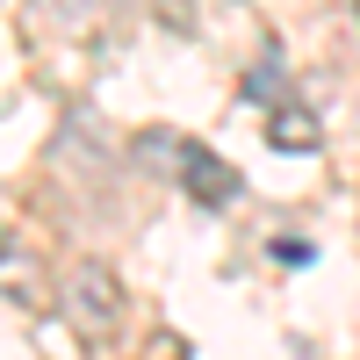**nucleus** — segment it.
Returning a JSON list of instances; mask_svg holds the SVG:
<instances>
[{"instance_id": "obj_1", "label": "nucleus", "mask_w": 360, "mask_h": 360, "mask_svg": "<svg viewBox=\"0 0 360 360\" xmlns=\"http://www.w3.org/2000/svg\"><path fill=\"white\" fill-rule=\"evenodd\" d=\"M58 310L79 339H115V324H123V281H115L108 259H72L65 281H58Z\"/></svg>"}, {"instance_id": "obj_2", "label": "nucleus", "mask_w": 360, "mask_h": 360, "mask_svg": "<svg viewBox=\"0 0 360 360\" xmlns=\"http://www.w3.org/2000/svg\"><path fill=\"white\" fill-rule=\"evenodd\" d=\"M180 188H188L202 209H217V202H231V195H238V173H231L217 152H209V144H195V137H188V159H180Z\"/></svg>"}, {"instance_id": "obj_3", "label": "nucleus", "mask_w": 360, "mask_h": 360, "mask_svg": "<svg viewBox=\"0 0 360 360\" xmlns=\"http://www.w3.org/2000/svg\"><path fill=\"white\" fill-rule=\"evenodd\" d=\"M266 144H274V152H317V144H324V123H317L310 108L281 101L274 115H266Z\"/></svg>"}, {"instance_id": "obj_4", "label": "nucleus", "mask_w": 360, "mask_h": 360, "mask_svg": "<svg viewBox=\"0 0 360 360\" xmlns=\"http://www.w3.org/2000/svg\"><path fill=\"white\" fill-rule=\"evenodd\" d=\"M130 159H137L144 173H180L188 137H173V130H137V137H130Z\"/></svg>"}, {"instance_id": "obj_5", "label": "nucleus", "mask_w": 360, "mask_h": 360, "mask_svg": "<svg viewBox=\"0 0 360 360\" xmlns=\"http://www.w3.org/2000/svg\"><path fill=\"white\" fill-rule=\"evenodd\" d=\"M274 259H288V266H303V259H310V245H303V238H274Z\"/></svg>"}]
</instances>
